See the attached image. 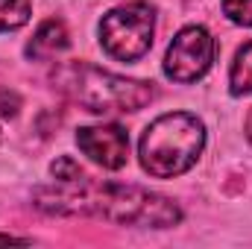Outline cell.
<instances>
[{
    "label": "cell",
    "mask_w": 252,
    "mask_h": 249,
    "mask_svg": "<svg viewBox=\"0 0 252 249\" xmlns=\"http://www.w3.org/2000/svg\"><path fill=\"white\" fill-rule=\"evenodd\" d=\"M35 205L50 214H88L121 226L167 229L182 220V211L167 196L135 185L94 182L85 173L76 179H56V185L38 187Z\"/></svg>",
    "instance_id": "1"
},
{
    "label": "cell",
    "mask_w": 252,
    "mask_h": 249,
    "mask_svg": "<svg viewBox=\"0 0 252 249\" xmlns=\"http://www.w3.org/2000/svg\"><path fill=\"white\" fill-rule=\"evenodd\" d=\"M205 147V126L196 115L173 112L147 126L141 138V167L156 179H173L190 170Z\"/></svg>",
    "instance_id": "2"
},
{
    "label": "cell",
    "mask_w": 252,
    "mask_h": 249,
    "mask_svg": "<svg viewBox=\"0 0 252 249\" xmlns=\"http://www.w3.org/2000/svg\"><path fill=\"white\" fill-rule=\"evenodd\" d=\"M53 82L64 94L85 106L94 115H112V112H138L153 100V85L141 79H126L118 73L100 70L94 64H67L62 67Z\"/></svg>",
    "instance_id": "3"
},
{
    "label": "cell",
    "mask_w": 252,
    "mask_h": 249,
    "mask_svg": "<svg viewBox=\"0 0 252 249\" xmlns=\"http://www.w3.org/2000/svg\"><path fill=\"white\" fill-rule=\"evenodd\" d=\"M156 32V9L144 0L124 3L103 15L100 21V44L112 59L135 62L153 47Z\"/></svg>",
    "instance_id": "4"
},
{
    "label": "cell",
    "mask_w": 252,
    "mask_h": 249,
    "mask_svg": "<svg viewBox=\"0 0 252 249\" xmlns=\"http://www.w3.org/2000/svg\"><path fill=\"white\" fill-rule=\"evenodd\" d=\"M214 62V38L205 27H185L167 47L164 73L173 82H196Z\"/></svg>",
    "instance_id": "5"
},
{
    "label": "cell",
    "mask_w": 252,
    "mask_h": 249,
    "mask_svg": "<svg viewBox=\"0 0 252 249\" xmlns=\"http://www.w3.org/2000/svg\"><path fill=\"white\" fill-rule=\"evenodd\" d=\"M76 144L94 164H100L106 170H121L129 156V135L118 124L85 126L76 132Z\"/></svg>",
    "instance_id": "6"
},
{
    "label": "cell",
    "mask_w": 252,
    "mask_h": 249,
    "mask_svg": "<svg viewBox=\"0 0 252 249\" xmlns=\"http://www.w3.org/2000/svg\"><path fill=\"white\" fill-rule=\"evenodd\" d=\"M67 44H70V38H67L64 24L56 21V18H50V21H44V24L35 30L32 41L27 44V56L35 59V62H44V59H53V56H59L62 50H67Z\"/></svg>",
    "instance_id": "7"
},
{
    "label": "cell",
    "mask_w": 252,
    "mask_h": 249,
    "mask_svg": "<svg viewBox=\"0 0 252 249\" xmlns=\"http://www.w3.org/2000/svg\"><path fill=\"white\" fill-rule=\"evenodd\" d=\"M229 79H232V94H235V97L252 94V41H247V44L238 50Z\"/></svg>",
    "instance_id": "8"
},
{
    "label": "cell",
    "mask_w": 252,
    "mask_h": 249,
    "mask_svg": "<svg viewBox=\"0 0 252 249\" xmlns=\"http://www.w3.org/2000/svg\"><path fill=\"white\" fill-rule=\"evenodd\" d=\"M30 0H0V32L18 30L30 21Z\"/></svg>",
    "instance_id": "9"
},
{
    "label": "cell",
    "mask_w": 252,
    "mask_h": 249,
    "mask_svg": "<svg viewBox=\"0 0 252 249\" xmlns=\"http://www.w3.org/2000/svg\"><path fill=\"white\" fill-rule=\"evenodd\" d=\"M223 12L229 15V21L252 27V0H223Z\"/></svg>",
    "instance_id": "10"
},
{
    "label": "cell",
    "mask_w": 252,
    "mask_h": 249,
    "mask_svg": "<svg viewBox=\"0 0 252 249\" xmlns=\"http://www.w3.org/2000/svg\"><path fill=\"white\" fill-rule=\"evenodd\" d=\"M0 115H6V118H15L18 115V97L15 94L6 97V91H0Z\"/></svg>",
    "instance_id": "11"
},
{
    "label": "cell",
    "mask_w": 252,
    "mask_h": 249,
    "mask_svg": "<svg viewBox=\"0 0 252 249\" xmlns=\"http://www.w3.org/2000/svg\"><path fill=\"white\" fill-rule=\"evenodd\" d=\"M247 138L252 141V112H250V118H247Z\"/></svg>",
    "instance_id": "12"
}]
</instances>
